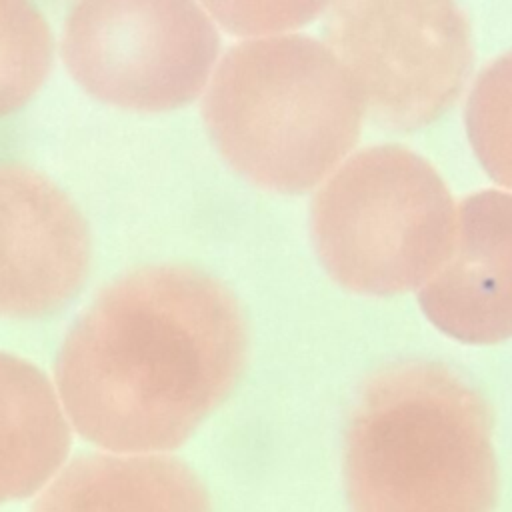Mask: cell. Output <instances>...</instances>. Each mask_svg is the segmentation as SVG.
<instances>
[{
    "label": "cell",
    "mask_w": 512,
    "mask_h": 512,
    "mask_svg": "<svg viewBox=\"0 0 512 512\" xmlns=\"http://www.w3.org/2000/svg\"><path fill=\"white\" fill-rule=\"evenodd\" d=\"M248 356L244 312L218 278L154 264L108 284L68 330L54 388L82 438L164 454L226 400Z\"/></svg>",
    "instance_id": "cell-1"
},
{
    "label": "cell",
    "mask_w": 512,
    "mask_h": 512,
    "mask_svg": "<svg viewBox=\"0 0 512 512\" xmlns=\"http://www.w3.org/2000/svg\"><path fill=\"white\" fill-rule=\"evenodd\" d=\"M352 512H492L498 468L484 396L436 360L374 372L348 420Z\"/></svg>",
    "instance_id": "cell-2"
},
{
    "label": "cell",
    "mask_w": 512,
    "mask_h": 512,
    "mask_svg": "<svg viewBox=\"0 0 512 512\" xmlns=\"http://www.w3.org/2000/svg\"><path fill=\"white\" fill-rule=\"evenodd\" d=\"M224 160L260 188L300 194L354 148L364 106L338 58L316 38L274 34L232 46L202 102Z\"/></svg>",
    "instance_id": "cell-3"
},
{
    "label": "cell",
    "mask_w": 512,
    "mask_h": 512,
    "mask_svg": "<svg viewBox=\"0 0 512 512\" xmlns=\"http://www.w3.org/2000/svg\"><path fill=\"white\" fill-rule=\"evenodd\" d=\"M454 198L438 170L398 144L348 156L318 188L310 232L324 270L342 288L392 296L418 290L446 260Z\"/></svg>",
    "instance_id": "cell-4"
},
{
    "label": "cell",
    "mask_w": 512,
    "mask_h": 512,
    "mask_svg": "<svg viewBox=\"0 0 512 512\" xmlns=\"http://www.w3.org/2000/svg\"><path fill=\"white\" fill-rule=\"evenodd\" d=\"M322 42L350 74L364 116L396 132L440 118L462 92L474 58L470 22L446 0L328 4Z\"/></svg>",
    "instance_id": "cell-5"
},
{
    "label": "cell",
    "mask_w": 512,
    "mask_h": 512,
    "mask_svg": "<svg viewBox=\"0 0 512 512\" xmlns=\"http://www.w3.org/2000/svg\"><path fill=\"white\" fill-rule=\"evenodd\" d=\"M218 50L214 20L194 2H80L62 34L64 62L84 90L146 112L194 100L212 76Z\"/></svg>",
    "instance_id": "cell-6"
},
{
    "label": "cell",
    "mask_w": 512,
    "mask_h": 512,
    "mask_svg": "<svg viewBox=\"0 0 512 512\" xmlns=\"http://www.w3.org/2000/svg\"><path fill=\"white\" fill-rule=\"evenodd\" d=\"M90 230L44 174L0 162V314L40 318L62 308L90 270Z\"/></svg>",
    "instance_id": "cell-7"
},
{
    "label": "cell",
    "mask_w": 512,
    "mask_h": 512,
    "mask_svg": "<svg viewBox=\"0 0 512 512\" xmlns=\"http://www.w3.org/2000/svg\"><path fill=\"white\" fill-rule=\"evenodd\" d=\"M426 318L464 344L512 336V192L480 190L456 206L442 266L418 288Z\"/></svg>",
    "instance_id": "cell-8"
},
{
    "label": "cell",
    "mask_w": 512,
    "mask_h": 512,
    "mask_svg": "<svg viewBox=\"0 0 512 512\" xmlns=\"http://www.w3.org/2000/svg\"><path fill=\"white\" fill-rule=\"evenodd\" d=\"M30 512H212V504L174 456L98 452L66 462Z\"/></svg>",
    "instance_id": "cell-9"
},
{
    "label": "cell",
    "mask_w": 512,
    "mask_h": 512,
    "mask_svg": "<svg viewBox=\"0 0 512 512\" xmlns=\"http://www.w3.org/2000/svg\"><path fill=\"white\" fill-rule=\"evenodd\" d=\"M72 428L52 382L0 352V506L38 496L64 468Z\"/></svg>",
    "instance_id": "cell-10"
},
{
    "label": "cell",
    "mask_w": 512,
    "mask_h": 512,
    "mask_svg": "<svg viewBox=\"0 0 512 512\" xmlns=\"http://www.w3.org/2000/svg\"><path fill=\"white\" fill-rule=\"evenodd\" d=\"M52 32L28 2H0V116L24 106L52 64Z\"/></svg>",
    "instance_id": "cell-11"
},
{
    "label": "cell",
    "mask_w": 512,
    "mask_h": 512,
    "mask_svg": "<svg viewBox=\"0 0 512 512\" xmlns=\"http://www.w3.org/2000/svg\"><path fill=\"white\" fill-rule=\"evenodd\" d=\"M464 120L476 158L494 182L512 192V50L476 76Z\"/></svg>",
    "instance_id": "cell-12"
},
{
    "label": "cell",
    "mask_w": 512,
    "mask_h": 512,
    "mask_svg": "<svg viewBox=\"0 0 512 512\" xmlns=\"http://www.w3.org/2000/svg\"><path fill=\"white\" fill-rule=\"evenodd\" d=\"M324 2H206L202 8L236 34H270L298 28L320 16Z\"/></svg>",
    "instance_id": "cell-13"
}]
</instances>
